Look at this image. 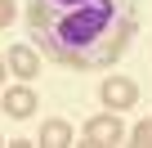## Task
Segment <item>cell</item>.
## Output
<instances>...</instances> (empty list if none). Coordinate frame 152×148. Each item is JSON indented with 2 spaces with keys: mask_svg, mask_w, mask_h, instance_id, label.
Segmentation results:
<instances>
[{
  "mask_svg": "<svg viewBox=\"0 0 152 148\" xmlns=\"http://www.w3.org/2000/svg\"><path fill=\"white\" fill-rule=\"evenodd\" d=\"M27 23L45 58L90 72L112 67L125 54L139 9L134 0H27Z\"/></svg>",
  "mask_w": 152,
  "mask_h": 148,
  "instance_id": "1",
  "label": "cell"
},
{
  "mask_svg": "<svg viewBox=\"0 0 152 148\" xmlns=\"http://www.w3.org/2000/svg\"><path fill=\"white\" fill-rule=\"evenodd\" d=\"M81 139H85L90 148H112V144H121V139H125V126H121V117H116V112H103V117H90V121H85Z\"/></svg>",
  "mask_w": 152,
  "mask_h": 148,
  "instance_id": "2",
  "label": "cell"
},
{
  "mask_svg": "<svg viewBox=\"0 0 152 148\" xmlns=\"http://www.w3.org/2000/svg\"><path fill=\"white\" fill-rule=\"evenodd\" d=\"M99 94H103V103H107L112 112H121V108H134V99H139V85H134L130 77H107Z\"/></svg>",
  "mask_w": 152,
  "mask_h": 148,
  "instance_id": "3",
  "label": "cell"
},
{
  "mask_svg": "<svg viewBox=\"0 0 152 148\" xmlns=\"http://www.w3.org/2000/svg\"><path fill=\"white\" fill-rule=\"evenodd\" d=\"M36 108H40L36 90H27V85H18V90H5V112H9L14 121H27Z\"/></svg>",
  "mask_w": 152,
  "mask_h": 148,
  "instance_id": "4",
  "label": "cell"
},
{
  "mask_svg": "<svg viewBox=\"0 0 152 148\" xmlns=\"http://www.w3.org/2000/svg\"><path fill=\"white\" fill-rule=\"evenodd\" d=\"M9 72H14V77H23V81H31L36 72H40L36 49H31V45H14V49H9Z\"/></svg>",
  "mask_w": 152,
  "mask_h": 148,
  "instance_id": "5",
  "label": "cell"
},
{
  "mask_svg": "<svg viewBox=\"0 0 152 148\" xmlns=\"http://www.w3.org/2000/svg\"><path fill=\"white\" fill-rule=\"evenodd\" d=\"M40 144H45V148L72 144V126H67V121H45V126H40Z\"/></svg>",
  "mask_w": 152,
  "mask_h": 148,
  "instance_id": "6",
  "label": "cell"
},
{
  "mask_svg": "<svg viewBox=\"0 0 152 148\" xmlns=\"http://www.w3.org/2000/svg\"><path fill=\"white\" fill-rule=\"evenodd\" d=\"M130 139H134V144H139V148H152V121H139V126H134V135H130Z\"/></svg>",
  "mask_w": 152,
  "mask_h": 148,
  "instance_id": "7",
  "label": "cell"
},
{
  "mask_svg": "<svg viewBox=\"0 0 152 148\" xmlns=\"http://www.w3.org/2000/svg\"><path fill=\"white\" fill-rule=\"evenodd\" d=\"M9 18H14V0H0V32H5Z\"/></svg>",
  "mask_w": 152,
  "mask_h": 148,
  "instance_id": "8",
  "label": "cell"
},
{
  "mask_svg": "<svg viewBox=\"0 0 152 148\" xmlns=\"http://www.w3.org/2000/svg\"><path fill=\"white\" fill-rule=\"evenodd\" d=\"M5 63H9V58H5V54H0V90H5Z\"/></svg>",
  "mask_w": 152,
  "mask_h": 148,
  "instance_id": "9",
  "label": "cell"
},
{
  "mask_svg": "<svg viewBox=\"0 0 152 148\" xmlns=\"http://www.w3.org/2000/svg\"><path fill=\"white\" fill-rule=\"evenodd\" d=\"M0 144H5V139H0Z\"/></svg>",
  "mask_w": 152,
  "mask_h": 148,
  "instance_id": "10",
  "label": "cell"
}]
</instances>
